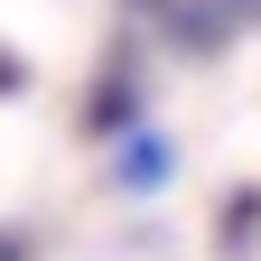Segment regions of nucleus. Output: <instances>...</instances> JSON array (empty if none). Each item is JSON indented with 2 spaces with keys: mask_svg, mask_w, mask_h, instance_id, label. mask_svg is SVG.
Instances as JSON below:
<instances>
[{
  "mask_svg": "<svg viewBox=\"0 0 261 261\" xmlns=\"http://www.w3.org/2000/svg\"><path fill=\"white\" fill-rule=\"evenodd\" d=\"M130 103H140V84L112 65V75H103V93H93V112H84V130H121V112H130Z\"/></svg>",
  "mask_w": 261,
  "mask_h": 261,
  "instance_id": "nucleus-1",
  "label": "nucleus"
},
{
  "mask_svg": "<svg viewBox=\"0 0 261 261\" xmlns=\"http://www.w3.org/2000/svg\"><path fill=\"white\" fill-rule=\"evenodd\" d=\"M121 177H130V187H159V177H168V149H159L149 130H140V140L121 149Z\"/></svg>",
  "mask_w": 261,
  "mask_h": 261,
  "instance_id": "nucleus-2",
  "label": "nucleus"
},
{
  "mask_svg": "<svg viewBox=\"0 0 261 261\" xmlns=\"http://www.w3.org/2000/svg\"><path fill=\"white\" fill-rule=\"evenodd\" d=\"M10 84H19V65H10V56H0V93H10Z\"/></svg>",
  "mask_w": 261,
  "mask_h": 261,
  "instance_id": "nucleus-3",
  "label": "nucleus"
}]
</instances>
